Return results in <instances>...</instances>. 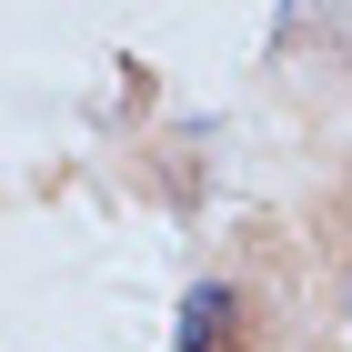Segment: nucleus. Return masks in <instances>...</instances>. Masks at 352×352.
Wrapping results in <instances>:
<instances>
[{
    "label": "nucleus",
    "mask_w": 352,
    "mask_h": 352,
    "mask_svg": "<svg viewBox=\"0 0 352 352\" xmlns=\"http://www.w3.org/2000/svg\"><path fill=\"white\" fill-rule=\"evenodd\" d=\"M182 352H242V292L232 282H201L182 302Z\"/></svg>",
    "instance_id": "1"
}]
</instances>
